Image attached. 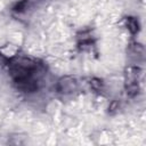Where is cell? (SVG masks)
Listing matches in <instances>:
<instances>
[{
  "mask_svg": "<svg viewBox=\"0 0 146 146\" xmlns=\"http://www.w3.org/2000/svg\"><path fill=\"white\" fill-rule=\"evenodd\" d=\"M14 83H15V87L23 92H34L38 89V81L33 76L15 80Z\"/></svg>",
  "mask_w": 146,
  "mask_h": 146,
  "instance_id": "obj_2",
  "label": "cell"
},
{
  "mask_svg": "<svg viewBox=\"0 0 146 146\" xmlns=\"http://www.w3.org/2000/svg\"><path fill=\"white\" fill-rule=\"evenodd\" d=\"M90 86H91V88H92L94 90H97V91L103 90V88H104L103 81H102L100 79H97V78H92V79L90 80Z\"/></svg>",
  "mask_w": 146,
  "mask_h": 146,
  "instance_id": "obj_5",
  "label": "cell"
},
{
  "mask_svg": "<svg viewBox=\"0 0 146 146\" xmlns=\"http://www.w3.org/2000/svg\"><path fill=\"white\" fill-rule=\"evenodd\" d=\"M116 108H117V104H116L115 102H113V103H112V105L108 107V110H110L111 112H112V111H115Z\"/></svg>",
  "mask_w": 146,
  "mask_h": 146,
  "instance_id": "obj_7",
  "label": "cell"
},
{
  "mask_svg": "<svg viewBox=\"0 0 146 146\" xmlns=\"http://www.w3.org/2000/svg\"><path fill=\"white\" fill-rule=\"evenodd\" d=\"M25 6H26V1H25V0H23V1L18 2V3L14 7V10H16V11H22V10L25 8Z\"/></svg>",
  "mask_w": 146,
  "mask_h": 146,
  "instance_id": "obj_6",
  "label": "cell"
},
{
  "mask_svg": "<svg viewBox=\"0 0 146 146\" xmlns=\"http://www.w3.org/2000/svg\"><path fill=\"white\" fill-rule=\"evenodd\" d=\"M140 68L136 66H129L125 68L124 79H125V87L131 84H138V79L140 76Z\"/></svg>",
  "mask_w": 146,
  "mask_h": 146,
  "instance_id": "obj_3",
  "label": "cell"
},
{
  "mask_svg": "<svg viewBox=\"0 0 146 146\" xmlns=\"http://www.w3.org/2000/svg\"><path fill=\"white\" fill-rule=\"evenodd\" d=\"M125 24H127V27L128 30L131 32V33H137L139 31V23L138 21L135 18V17H128L125 19Z\"/></svg>",
  "mask_w": 146,
  "mask_h": 146,
  "instance_id": "obj_4",
  "label": "cell"
},
{
  "mask_svg": "<svg viewBox=\"0 0 146 146\" xmlns=\"http://www.w3.org/2000/svg\"><path fill=\"white\" fill-rule=\"evenodd\" d=\"M56 89L63 95L72 94L78 89V81L74 76H63L57 81Z\"/></svg>",
  "mask_w": 146,
  "mask_h": 146,
  "instance_id": "obj_1",
  "label": "cell"
}]
</instances>
